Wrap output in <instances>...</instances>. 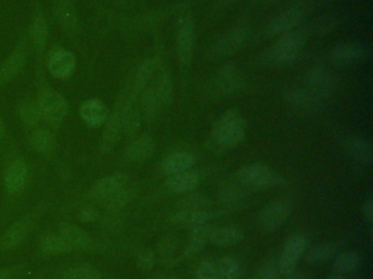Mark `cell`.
Returning <instances> with one entry per match:
<instances>
[{"label": "cell", "mask_w": 373, "mask_h": 279, "mask_svg": "<svg viewBox=\"0 0 373 279\" xmlns=\"http://www.w3.org/2000/svg\"><path fill=\"white\" fill-rule=\"evenodd\" d=\"M245 138V118L236 110L225 112L212 129V141L221 149H234Z\"/></svg>", "instance_id": "cell-1"}, {"label": "cell", "mask_w": 373, "mask_h": 279, "mask_svg": "<svg viewBox=\"0 0 373 279\" xmlns=\"http://www.w3.org/2000/svg\"><path fill=\"white\" fill-rule=\"evenodd\" d=\"M234 180L245 190L262 191L275 186L278 182V175L269 166L252 164L240 168Z\"/></svg>", "instance_id": "cell-2"}, {"label": "cell", "mask_w": 373, "mask_h": 279, "mask_svg": "<svg viewBox=\"0 0 373 279\" xmlns=\"http://www.w3.org/2000/svg\"><path fill=\"white\" fill-rule=\"evenodd\" d=\"M304 34L300 32H288L282 35L269 53V62L276 66H286L298 58L304 48Z\"/></svg>", "instance_id": "cell-3"}, {"label": "cell", "mask_w": 373, "mask_h": 279, "mask_svg": "<svg viewBox=\"0 0 373 279\" xmlns=\"http://www.w3.org/2000/svg\"><path fill=\"white\" fill-rule=\"evenodd\" d=\"M308 247V239L302 234H293L286 240L280 258H277V266L282 277L295 273L298 260L304 256Z\"/></svg>", "instance_id": "cell-4"}, {"label": "cell", "mask_w": 373, "mask_h": 279, "mask_svg": "<svg viewBox=\"0 0 373 279\" xmlns=\"http://www.w3.org/2000/svg\"><path fill=\"white\" fill-rule=\"evenodd\" d=\"M293 205L286 199H275L266 205L258 216V227L264 232H273L288 221Z\"/></svg>", "instance_id": "cell-5"}, {"label": "cell", "mask_w": 373, "mask_h": 279, "mask_svg": "<svg viewBox=\"0 0 373 279\" xmlns=\"http://www.w3.org/2000/svg\"><path fill=\"white\" fill-rule=\"evenodd\" d=\"M38 107L41 117L51 123H59L67 114V103L53 90H47L41 96Z\"/></svg>", "instance_id": "cell-6"}, {"label": "cell", "mask_w": 373, "mask_h": 279, "mask_svg": "<svg viewBox=\"0 0 373 279\" xmlns=\"http://www.w3.org/2000/svg\"><path fill=\"white\" fill-rule=\"evenodd\" d=\"M193 47V22H192L191 16H186L185 19L181 22L177 36V57L183 66H188L191 62Z\"/></svg>", "instance_id": "cell-7"}, {"label": "cell", "mask_w": 373, "mask_h": 279, "mask_svg": "<svg viewBox=\"0 0 373 279\" xmlns=\"http://www.w3.org/2000/svg\"><path fill=\"white\" fill-rule=\"evenodd\" d=\"M127 184V179L122 175H111L98 181L90 192V197L95 202L104 205Z\"/></svg>", "instance_id": "cell-8"}, {"label": "cell", "mask_w": 373, "mask_h": 279, "mask_svg": "<svg viewBox=\"0 0 373 279\" xmlns=\"http://www.w3.org/2000/svg\"><path fill=\"white\" fill-rule=\"evenodd\" d=\"M249 38V31L245 27H238L227 33L218 40L212 53L216 57H225L238 51Z\"/></svg>", "instance_id": "cell-9"}, {"label": "cell", "mask_w": 373, "mask_h": 279, "mask_svg": "<svg viewBox=\"0 0 373 279\" xmlns=\"http://www.w3.org/2000/svg\"><path fill=\"white\" fill-rule=\"evenodd\" d=\"M245 86V77L236 66H226L216 81V88L223 95H234Z\"/></svg>", "instance_id": "cell-10"}, {"label": "cell", "mask_w": 373, "mask_h": 279, "mask_svg": "<svg viewBox=\"0 0 373 279\" xmlns=\"http://www.w3.org/2000/svg\"><path fill=\"white\" fill-rule=\"evenodd\" d=\"M32 228V221L27 217L21 218L5 232L0 240V247L3 250H12L25 241Z\"/></svg>", "instance_id": "cell-11"}, {"label": "cell", "mask_w": 373, "mask_h": 279, "mask_svg": "<svg viewBox=\"0 0 373 279\" xmlns=\"http://www.w3.org/2000/svg\"><path fill=\"white\" fill-rule=\"evenodd\" d=\"M302 19H304V11L298 8L289 9L269 23L267 27V33L271 36H277V35H284L291 32V29L297 27Z\"/></svg>", "instance_id": "cell-12"}, {"label": "cell", "mask_w": 373, "mask_h": 279, "mask_svg": "<svg viewBox=\"0 0 373 279\" xmlns=\"http://www.w3.org/2000/svg\"><path fill=\"white\" fill-rule=\"evenodd\" d=\"M76 66L73 53L65 49L53 51L49 58V68L52 75L58 79H66L71 75Z\"/></svg>", "instance_id": "cell-13"}, {"label": "cell", "mask_w": 373, "mask_h": 279, "mask_svg": "<svg viewBox=\"0 0 373 279\" xmlns=\"http://www.w3.org/2000/svg\"><path fill=\"white\" fill-rule=\"evenodd\" d=\"M214 229L215 227L210 225V223L191 229V239L188 241L185 250H184V256L186 258H193L204 250L207 242L212 239Z\"/></svg>", "instance_id": "cell-14"}, {"label": "cell", "mask_w": 373, "mask_h": 279, "mask_svg": "<svg viewBox=\"0 0 373 279\" xmlns=\"http://www.w3.org/2000/svg\"><path fill=\"white\" fill-rule=\"evenodd\" d=\"M146 90H150L151 93L156 96L162 107L169 104L172 97V83L170 80L169 73L163 68H159L156 75Z\"/></svg>", "instance_id": "cell-15"}, {"label": "cell", "mask_w": 373, "mask_h": 279, "mask_svg": "<svg viewBox=\"0 0 373 279\" xmlns=\"http://www.w3.org/2000/svg\"><path fill=\"white\" fill-rule=\"evenodd\" d=\"M195 164V158L193 155L188 154L185 151H177L168 155L161 162V171L163 175H175V173H184L193 167Z\"/></svg>", "instance_id": "cell-16"}, {"label": "cell", "mask_w": 373, "mask_h": 279, "mask_svg": "<svg viewBox=\"0 0 373 279\" xmlns=\"http://www.w3.org/2000/svg\"><path fill=\"white\" fill-rule=\"evenodd\" d=\"M27 179V164L22 160L11 162L5 171V186L10 193H18L25 188Z\"/></svg>", "instance_id": "cell-17"}, {"label": "cell", "mask_w": 373, "mask_h": 279, "mask_svg": "<svg viewBox=\"0 0 373 279\" xmlns=\"http://www.w3.org/2000/svg\"><path fill=\"white\" fill-rule=\"evenodd\" d=\"M60 236L67 242L70 249L86 250L92 245L91 236L75 225L63 223L60 226Z\"/></svg>", "instance_id": "cell-18"}, {"label": "cell", "mask_w": 373, "mask_h": 279, "mask_svg": "<svg viewBox=\"0 0 373 279\" xmlns=\"http://www.w3.org/2000/svg\"><path fill=\"white\" fill-rule=\"evenodd\" d=\"M245 239V232L238 226L215 227L210 242L221 247H234Z\"/></svg>", "instance_id": "cell-19"}, {"label": "cell", "mask_w": 373, "mask_h": 279, "mask_svg": "<svg viewBox=\"0 0 373 279\" xmlns=\"http://www.w3.org/2000/svg\"><path fill=\"white\" fill-rule=\"evenodd\" d=\"M156 149V143L150 136H142L129 144L125 157L129 162H143L148 160Z\"/></svg>", "instance_id": "cell-20"}, {"label": "cell", "mask_w": 373, "mask_h": 279, "mask_svg": "<svg viewBox=\"0 0 373 279\" xmlns=\"http://www.w3.org/2000/svg\"><path fill=\"white\" fill-rule=\"evenodd\" d=\"M199 184V175L190 171L169 175L167 179L168 188L170 191L174 193H188V192L194 191Z\"/></svg>", "instance_id": "cell-21"}, {"label": "cell", "mask_w": 373, "mask_h": 279, "mask_svg": "<svg viewBox=\"0 0 373 279\" xmlns=\"http://www.w3.org/2000/svg\"><path fill=\"white\" fill-rule=\"evenodd\" d=\"M81 117L91 127H100L106 121L109 110L103 103L92 99L84 103L80 109Z\"/></svg>", "instance_id": "cell-22"}, {"label": "cell", "mask_w": 373, "mask_h": 279, "mask_svg": "<svg viewBox=\"0 0 373 279\" xmlns=\"http://www.w3.org/2000/svg\"><path fill=\"white\" fill-rule=\"evenodd\" d=\"M361 262H363V256L357 251H344L336 256L332 269L335 274H350L359 269Z\"/></svg>", "instance_id": "cell-23"}, {"label": "cell", "mask_w": 373, "mask_h": 279, "mask_svg": "<svg viewBox=\"0 0 373 279\" xmlns=\"http://www.w3.org/2000/svg\"><path fill=\"white\" fill-rule=\"evenodd\" d=\"M210 218H212V215L210 212H207V210H191V212H177L172 219L177 225L193 229L195 227L204 225V223H210Z\"/></svg>", "instance_id": "cell-24"}, {"label": "cell", "mask_w": 373, "mask_h": 279, "mask_svg": "<svg viewBox=\"0 0 373 279\" xmlns=\"http://www.w3.org/2000/svg\"><path fill=\"white\" fill-rule=\"evenodd\" d=\"M363 57V48L354 44H341L336 46L332 53V58L337 64H354V62H359Z\"/></svg>", "instance_id": "cell-25"}, {"label": "cell", "mask_w": 373, "mask_h": 279, "mask_svg": "<svg viewBox=\"0 0 373 279\" xmlns=\"http://www.w3.org/2000/svg\"><path fill=\"white\" fill-rule=\"evenodd\" d=\"M339 247L333 242L319 243L308 251L306 260L310 264H323L332 260L336 256Z\"/></svg>", "instance_id": "cell-26"}, {"label": "cell", "mask_w": 373, "mask_h": 279, "mask_svg": "<svg viewBox=\"0 0 373 279\" xmlns=\"http://www.w3.org/2000/svg\"><path fill=\"white\" fill-rule=\"evenodd\" d=\"M319 94L315 93L312 90H293L289 95V103L295 108L313 109L319 106L321 103Z\"/></svg>", "instance_id": "cell-27"}, {"label": "cell", "mask_w": 373, "mask_h": 279, "mask_svg": "<svg viewBox=\"0 0 373 279\" xmlns=\"http://www.w3.org/2000/svg\"><path fill=\"white\" fill-rule=\"evenodd\" d=\"M122 128H123V125H122V112L121 110H117L111 116L106 128H105L102 140L103 151H108L109 149L113 147L120 133H121Z\"/></svg>", "instance_id": "cell-28"}, {"label": "cell", "mask_w": 373, "mask_h": 279, "mask_svg": "<svg viewBox=\"0 0 373 279\" xmlns=\"http://www.w3.org/2000/svg\"><path fill=\"white\" fill-rule=\"evenodd\" d=\"M349 153L354 157V160L361 162V164H365L369 165L372 162L373 151L372 145L370 142L367 141L365 138H354L350 143H349Z\"/></svg>", "instance_id": "cell-29"}, {"label": "cell", "mask_w": 373, "mask_h": 279, "mask_svg": "<svg viewBox=\"0 0 373 279\" xmlns=\"http://www.w3.org/2000/svg\"><path fill=\"white\" fill-rule=\"evenodd\" d=\"M306 82L310 90L321 95V93L330 90L332 86V77L326 70L317 68L309 72V75L306 77Z\"/></svg>", "instance_id": "cell-30"}, {"label": "cell", "mask_w": 373, "mask_h": 279, "mask_svg": "<svg viewBox=\"0 0 373 279\" xmlns=\"http://www.w3.org/2000/svg\"><path fill=\"white\" fill-rule=\"evenodd\" d=\"M25 53L22 49H18L12 53V56L5 62L0 77L3 81H9L16 77L25 64Z\"/></svg>", "instance_id": "cell-31"}, {"label": "cell", "mask_w": 373, "mask_h": 279, "mask_svg": "<svg viewBox=\"0 0 373 279\" xmlns=\"http://www.w3.org/2000/svg\"><path fill=\"white\" fill-rule=\"evenodd\" d=\"M217 267L218 279H240V264L238 260L231 256H225L218 260Z\"/></svg>", "instance_id": "cell-32"}, {"label": "cell", "mask_w": 373, "mask_h": 279, "mask_svg": "<svg viewBox=\"0 0 373 279\" xmlns=\"http://www.w3.org/2000/svg\"><path fill=\"white\" fill-rule=\"evenodd\" d=\"M42 249L44 252L51 253V254H60L71 250L67 242L63 239L62 236H54L49 234L42 240Z\"/></svg>", "instance_id": "cell-33"}, {"label": "cell", "mask_w": 373, "mask_h": 279, "mask_svg": "<svg viewBox=\"0 0 373 279\" xmlns=\"http://www.w3.org/2000/svg\"><path fill=\"white\" fill-rule=\"evenodd\" d=\"M208 199L201 194H192L179 203L177 212H191V210H206Z\"/></svg>", "instance_id": "cell-34"}, {"label": "cell", "mask_w": 373, "mask_h": 279, "mask_svg": "<svg viewBox=\"0 0 373 279\" xmlns=\"http://www.w3.org/2000/svg\"><path fill=\"white\" fill-rule=\"evenodd\" d=\"M57 19L66 29L74 31L77 27V18H76L75 11L69 3H65L59 5L57 9Z\"/></svg>", "instance_id": "cell-35"}, {"label": "cell", "mask_w": 373, "mask_h": 279, "mask_svg": "<svg viewBox=\"0 0 373 279\" xmlns=\"http://www.w3.org/2000/svg\"><path fill=\"white\" fill-rule=\"evenodd\" d=\"M132 199V190L127 189V186H125L121 191H118L114 197H111L108 202L105 203L104 206L111 210H121V208H125Z\"/></svg>", "instance_id": "cell-36"}, {"label": "cell", "mask_w": 373, "mask_h": 279, "mask_svg": "<svg viewBox=\"0 0 373 279\" xmlns=\"http://www.w3.org/2000/svg\"><path fill=\"white\" fill-rule=\"evenodd\" d=\"M47 38V23L43 18H36L33 24L32 38L36 49H42Z\"/></svg>", "instance_id": "cell-37"}, {"label": "cell", "mask_w": 373, "mask_h": 279, "mask_svg": "<svg viewBox=\"0 0 373 279\" xmlns=\"http://www.w3.org/2000/svg\"><path fill=\"white\" fill-rule=\"evenodd\" d=\"M64 279H102L99 271L89 266H77L65 271Z\"/></svg>", "instance_id": "cell-38"}, {"label": "cell", "mask_w": 373, "mask_h": 279, "mask_svg": "<svg viewBox=\"0 0 373 279\" xmlns=\"http://www.w3.org/2000/svg\"><path fill=\"white\" fill-rule=\"evenodd\" d=\"M280 269L276 260H266L265 263L258 267L254 279H280Z\"/></svg>", "instance_id": "cell-39"}, {"label": "cell", "mask_w": 373, "mask_h": 279, "mask_svg": "<svg viewBox=\"0 0 373 279\" xmlns=\"http://www.w3.org/2000/svg\"><path fill=\"white\" fill-rule=\"evenodd\" d=\"M33 147L42 153H49L53 147V138L45 130H38L32 136Z\"/></svg>", "instance_id": "cell-40"}, {"label": "cell", "mask_w": 373, "mask_h": 279, "mask_svg": "<svg viewBox=\"0 0 373 279\" xmlns=\"http://www.w3.org/2000/svg\"><path fill=\"white\" fill-rule=\"evenodd\" d=\"M20 114L25 125L32 127V125H36L38 120H40L41 114L38 112V107L35 106L31 101H27L20 109Z\"/></svg>", "instance_id": "cell-41"}, {"label": "cell", "mask_w": 373, "mask_h": 279, "mask_svg": "<svg viewBox=\"0 0 373 279\" xmlns=\"http://www.w3.org/2000/svg\"><path fill=\"white\" fill-rule=\"evenodd\" d=\"M196 279H218L216 264L203 260L196 269Z\"/></svg>", "instance_id": "cell-42"}, {"label": "cell", "mask_w": 373, "mask_h": 279, "mask_svg": "<svg viewBox=\"0 0 373 279\" xmlns=\"http://www.w3.org/2000/svg\"><path fill=\"white\" fill-rule=\"evenodd\" d=\"M138 265L140 269H150L156 263V256L150 249H146L139 253L137 258Z\"/></svg>", "instance_id": "cell-43"}, {"label": "cell", "mask_w": 373, "mask_h": 279, "mask_svg": "<svg viewBox=\"0 0 373 279\" xmlns=\"http://www.w3.org/2000/svg\"><path fill=\"white\" fill-rule=\"evenodd\" d=\"M363 215H365V219L369 223H372L373 221V199L369 197L365 199V204H363Z\"/></svg>", "instance_id": "cell-44"}, {"label": "cell", "mask_w": 373, "mask_h": 279, "mask_svg": "<svg viewBox=\"0 0 373 279\" xmlns=\"http://www.w3.org/2000/svg\"><path fill=\"white\" fill-rule=\"evenodd\" d=\"M98 215H99V214H98L97 210L92 208H84V210L81 212V217H82V219H84V221H87V223H91V221H95L98 218Z\"/></svg>", "instance_id": "cell-45"}, {"label": "cell", "mask_w": 373, "mask_h": 279, "mask_svg": "<svg viewBox=\"0 0 373 279\" xmlns=\"http://www.w3.org/2000/svg\"><path fill=\"white\" fill-rule=\"evenodd\" d=\"M175 243L173 239L164 240L160 245V250H161L162 254H170L174 251Z\"/></svg>", "instance_id": "cell-46"}, {"label": "cell", "mask_w": 373, "mask_h": 279, "mask_svg": "<svg viewBox=\"0 0 373 279\" xmlns=\"http://www.w3.org/2000/svg\"><path fill=\"white\" fill-rule=\"evenodd\" d=\"M151 279H179L174 275L171 274H157Z\"/></svg>", "instance_id": "cell-47"}, {"label": "cell", "mask_w": 373, "mask_h": 279, "mask_svg": "<svg viewBox=\"0 0 373 279\" xmlns=\"http://www.w3.org/2000/svg\"><path fill=\"white\" fill-rule=\"evenodd\" d=\"M285 279H308L306 277V275L298 274V273H293V274L289 275V276H286Z\"/></svg>", "instance_id": "cell-48"}, {"label": "cell", "mask_w": 373, "mask_h": 279, "mask_svg": "<svg viewBox=\"0 0 373 279\" xmlns=\"http://www.w3.org/2000/svg\"><path fill=\"white\" fill-rule=\"evenodd\" d=\"M9 273L5 269H0V279H8Z\"/></svg>", "instance_id": "cell-49"}, {"label": "cell", "mask_w": 373, "mask_h": 279, "mask_svg": "<svg viewBox=\"0 0 373 279\" xmlns=\"http://www.w3.org/2000/svg\"><path fill=\"white\" fill-rule=\"evenodd\" d=\"M328 279H350L346 275L335 274L333 276L328 277Z\"/></svg>", "instance_id": "cell-50"}, {"label": "cell", "mask_w": 373, "mask_h": 279, "mask_svg": "<svg viewBox=\"0 0 373 279\" xmlns=\"http://www.w3.org/2000/svg\"><path fill=\"white\" fill-rule=\"evenodd\" d=\"M3 134H5V128H3V120L0 118V138H3Z\"/></svg>", "instance_id": "cell-51"}, {"label": "cell", "mask_w": 373, "mask_h": 279, "mask_svg": "<svg viewBox=\"0 0 373 279\" xmlns=\"http://www.w3.org/2000/svg\"><path fill=\"white\" fill-rule=\"evenodd\" d=\"M234 1H236V0H223V3H232Z\"/></svg>", "instance_id": "cell-52"}]
</instances>
